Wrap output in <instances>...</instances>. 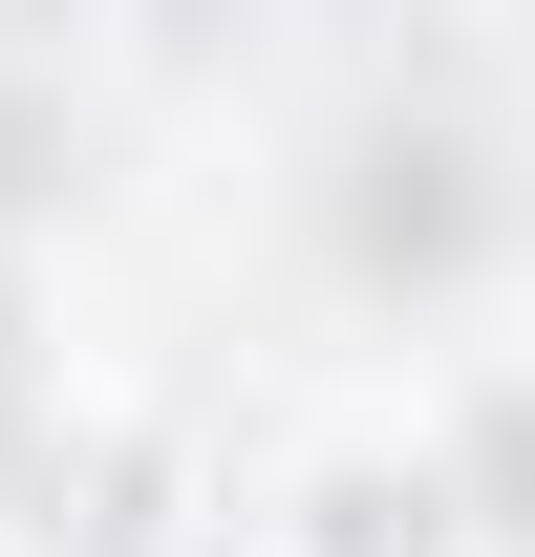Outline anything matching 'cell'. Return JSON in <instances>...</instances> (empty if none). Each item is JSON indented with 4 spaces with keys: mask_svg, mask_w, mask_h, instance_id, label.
Masks as SVG:
<instances>
[{
    "mask_svg": "<svg viewBox=\"0 0 535 557\" xmlns=\"http://www.w3.org/2000/svg\"><path fill=\"white\" fill-rule=\"evenodd\" d=\"M0 450H22V344H0Z\"/></svg>",
    "mask_w": 535,
    "mask_h": 557,
    "instance_id": "6da1fadb",
    "label": "cell"
}]
</instances>
